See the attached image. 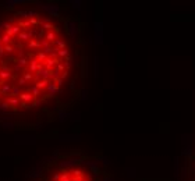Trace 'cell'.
<instances>
[{
  "mask_svg": "<svg viewBox=\"0 0 195 181\" xmlns=\"http://www.w3.org/2000/svg\"><path fill=\"white\" fill-rule=\"evenodd\" d=\"M87 80V43L77 15L39 3L0 6V120L52 121L75 105Z\"/></svg>",
  "mask_w": 195,
  "mask_h": 181,
  "instance_id": "obj_1",
  "label": "cell"
},
{
  "mask_svg": "<svg viewBox=\"0 0 195 181\" xmlns=\"http://www.w3.org/2000/svg\"><path fill=\"white\" fill-rule=\"evenodd\" d=\"M35 181H106V175L94 156L70 150L45 163Z\"/></svg>",
  "mask_w": 195,
  "mask_h": 181,
  "instance_id": "obj_2",
  "label": "cell"
},
{
  "mask_svg": "<svg viewBox=\"0 0 195 181\" xmlns=\"http://www.w3.org/2000/svg\"><path fill=\"white\" fill-rule=\"evenodd\" d=\"M189 164H191V173H189L191 181H195V149H194V155H192V162H189Z\"/></svg>",
  "mask_w": 195,
  "mask_h": 181,
  "instance_id": "obj_3",
  "label": "cell"
}]
</instances>
